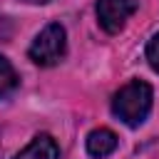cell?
<instances>
[{
  "label": "cell",
  "instance_id": "obj_1",
  "mask_svg": "<svg viewBox=\"0 0 159 159\" xmlns=\"http://www.w3.org/2000/svg\"><path fill=\"white\" fill-rule=\"evenodd\" d=\"M152 99H154L152 87L144 80H132L112 97V112L127 127H139L152 112Z\"/></svg>",
  "mask_w": 159,
  "mask_h": 159
},
{
  "label": "cell",
  "instance_id": "obj_2",
  "mask_svg": "<svg viewBox=\"0 0 159 159\" xmlns=\"http://www.w3.org/2000/svg\"><path fill=\"white\" fill-rule=\"evenodd\" d=\"M67 52V32L60 22H50L40 30V35L32 40L27 55L35 65L40 67H52L57 65Z\"/></svg>",
  "mask_w": 159,
  "mask_h": 159
},
{
  "label": "cell",
  "instance_id": "obj_3",
  "mask_svg": "<svg viewBox=\"0 0 159 159\" xmlns=\"http://www.w3.org/2000/svg\"><path fill=\"white\" fill-rule=\"evenodd\" d=\"M137 0H97V20L104 32L117 35L124 30L127 20L137 12Z\"/></svg>",
  "mask_w": 159,
  "mask_h": 159
},
{
  "label": "cell",
  "instance_id": "obj_4",
  "mask_svg": "<svg viewBox=\"0 0 159 159\" xmlns=\"http://www.w3.org/2000/svg\"><path fill=\"white\" fill-rule=\"evenodd\" d=\"M117 149V134L107 127H99V129H92L87 134V154L94 157V159H104L109 157L112 152Z\"/></svg>",
  "mask_w": 159,
  "mask_h": 159
},
{
  "label": "cell",
  "instance_id": "obj_5",
  "mask_svg": "<svg viewBox=\"0 0 159 159\" xmlns=\"http://www.w3.org/2000/svg\"><path fill=\"white\" fill-rule=\"evenodd\" d=\"M12 159H60V147L50 134H37L20 154Z\"/></svg>",
  "mask_w": 159,
  "mask_h": 159
},
{
  "label": "cell",
  "instance_id": "obj_6",
  "mask_svg": "<svg viewBox=\"0 0 159 159\" xmlns=\"http://www.w3.org/2000/svg\"><path fill=\"white\" fill-rule=\"evenodd\" d=\"M17 84H20V77H17L15 67L10 65V60H7V57H2V55H0V99H2V97H7L10 92H15V89H17Z\"/></svg>",
  "mask_w": 159,
  "mask_h": 159
},
{
  "label": "cell",
  "instance_id": "obj_7",
  "mask_svg": "<svg viewBox=\"0 0 159 159\" xmlns=\"http://www.w3.org/2000/svg\"><path fill=\"white\" fill-rule=\"evenodd\" d=\"M144 55H147V62H149V67H152L154 72H159V32H154V35H152V40L147 42V50H144Z\"/></svg>",
  "mask_w": 159,
  "mask_h": 159
},
{
  "label": "cell",
  "instance_id": "obj_8",
  "mask_svg": "<svg viewBox=\"0 0 159 159\" xmlns=\"http://www.w3.org/2000/svg\"><path fill=\"white\" fill-rule=\"evenodd\" d=\"M12 32H15L12 22H10L5 15H0V42H7V40L12 37Z\"/></svg>",
  "mask_w": 159,
  "mask_h": 159
},
{
  "label": "cell",
  "instance_id": "obj_9",
  "mask_svg": "<svg viewBox=\"0 0 159 159\" xmlns=\"http://www.w3.org/2000/svg\"><path fill=\"white\" fill-rule=\"evenodd\" d=\"M27 2H47V0H27Z\"/></svg>",
  "mask_w": 159,
  "mask_h": 159
}]
</instances>
